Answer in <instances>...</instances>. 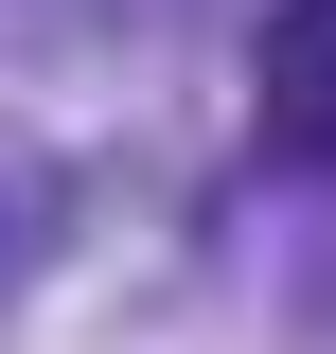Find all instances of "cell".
Wrapping results in <instances>:
<instances>
[{"mask_svg": "<svg viewBox=\"0 0 336 354\" xmlns=\"http://www.w3.org/2000/svg\"><path fill=\"white\" fill-rule=\"evenodd\" d=\"M248 106H265V160H319L336 177V0H283V18H265Z\"/></svg>", "mask_w": 336, "mask_h": 354, "instance_id": "1", "label": "cell"}]
</instances>
